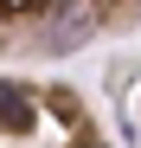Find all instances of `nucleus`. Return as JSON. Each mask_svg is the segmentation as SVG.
Returning a JSON list of instances; mask_svg holds the SVG:
<instances>
[{"instance_id": "f257e3e1", "label": "nucleus", "mask_w": 141, "mask_h": 148, "mask_svg": "<svg viewBox=\"0 0 141 148\" xmlns=\"http://www.w3.org/2000/svg\"><path fill=\"white\" fill-rule=\"evenodd\" d=\"M141 26V0H0V58H70Z\"/></svg>"}, {"instance_id": "f03ea898", "label": "nucleus", "mask_w": 141, "mask_h": 148, "mask_svg": "<svg viewBox=\"0 0 141 148\" xmlns=\"http://www.w3.org/2000/svg\"><path fill=\"white\" fill-rule=\"evenodd\" d=\"M0 148H109V135L70 77L0 71Z\"/></svg>"}]
</instances>
